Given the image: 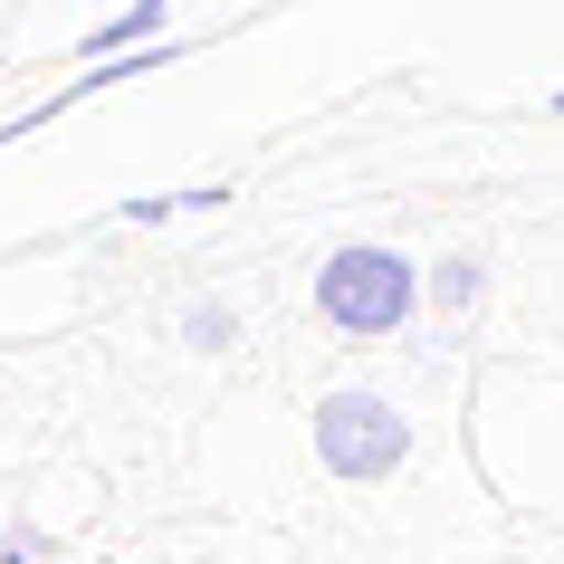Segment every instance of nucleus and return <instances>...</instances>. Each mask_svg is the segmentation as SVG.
Wrapping results in <instances>:
<instances>
[{"label": "nucleus", "mask_w": 564, "mask_h": 564, "mask_svg": "<svg viewBox=\"0 0 564 564\" xmlns=\"http://www.w3.org/2000/svg\"><path fill=\"white\" fill-rule=\"evenodd\" d=\"M316 306H326L345 335H392L412 316V268L392 259V249H345V259H326V278H316Z\"/></svg>", "instance_id": "nucleus-1"}, {"label": "nucleus", "mask_w": 564, "mask_h": 564, "mask_svg": "<svg viewBox=\"0 0 564 564\" xmlns=\"http://www.w3.org/2000/svg\"><path fill=\"white\" fill-rule=\"evenodd\" d=\"M402 449H412V431L383 402H364V392H335L326 412H316V459L335 478H383V469H402Z\"/></svg>", "instance_id": "nucleus-2"}]
</instances>
